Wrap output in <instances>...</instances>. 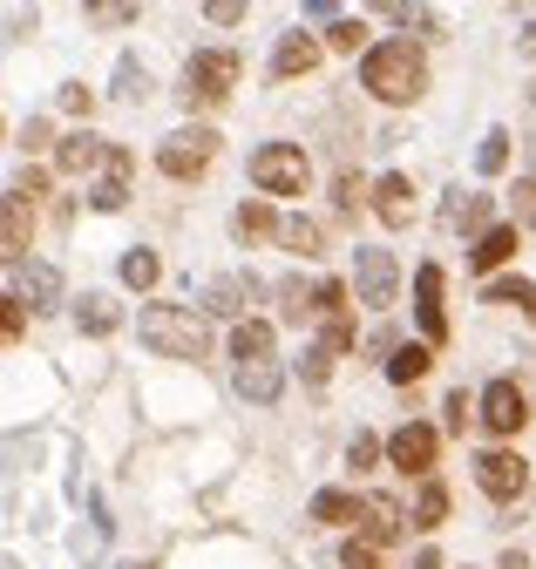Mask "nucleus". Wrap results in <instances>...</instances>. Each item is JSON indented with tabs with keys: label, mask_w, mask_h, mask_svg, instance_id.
Instances as JSON below:
<instances>
[{
	"label": "nucleus",
	"mask_w": 536,
	"mask_h": 569,
	"mask_svg": "<svg viewBox=\"0 0 536 569\" xmlns=\"http://www.w3.org/2000/svg\"><path fill=\"white\" fill-rule=\"evenodd\" d=\"M360 89L387 109H408L428 96V48L415 34H394V41H374L360 54Z\"/></svg>",
	"instance_id": "f257e3e1"
},
{
	"label": "nucleus",
	"mask_w": 536,
	"mask_h": 569,
	"mask_svg": "<svg viewBox=\"0 0 536 569\" xmlns=\"http://www.w3.org/2000/svg\"><path fill=\"white\" fill-rule=\"evenodd\" d=\"M238 82H245L238 48H197V54L183 61V76H177V96H183L190 116H218V109L231 102Z\"/></svg>",
	"instance_id": "f03ea898"
},
{
	"label": "nucleus",
	"mask_w": 536,
	"mask_h": 569,
	"mask_svg": "<svg viewBox=\"0 0 536 569\" xmlns=\"http://www.w3.org/2000/svg\"><path fill=\"white\" fill-rule=\"evenodd\" d=\"M137 339L157 352V360H205L211 352V332L190 306H143L137 312Z\"/></svg>",
	"instance_id": "7ed1b4c3"
},
{
	"label": "nucleus",
	"mask_w": 536,
	"mask_h": 569,
	"mask_svg": "<svg viewBox=\"0 0 536 569\" xmlns=\"http://www.w3.org/2000/svg\"><path fill=\"white\" fill-rule=\"evenodd\" d=\"M218 150H225V142H218L211 122H183V129H170V136L157 142V170H163L170 183H197V177L218 163Z\"/></svg>",
	"instance_id": "20e7f679"
},
{
	"label": "nucleus",
	"mask_w": 536,
	"mask_h": 569,
	"mask_svg": "<svg viewBox=\"0 0 536 569\" xmlns=\"http://www.w3.org/2000/svg\"><path fill=\"white\" fill-rule=\"evenodd\" d=\"M251 183H258L265 197H306L312 163H306L299 142H265V150H251Z\"/></svg>",
	"instance_id": "39448f33"
},
{
	"label": "nucleus",
	"mask_w": 536,
	"mask_h": 569,
	"mask_svg": "<svg viewBox=\"0 0 536 569\" xmlns=\"http://www.w3.org/2000/svg\"><path fill=\"white\" fill-rule=\"evenodd\" d=\"M354 292H360V306H374V312L394 306V292H400V264H394V251L354 244Z\"/></svg>",
	"instance_id": "423d86ee"
},
{
	"label": "nucleus",
	"mask_w": 536,
	"mask_h": 569,
	"mask_svg": "<svg viewBox=\"0 0 536 569\" xmlns=\"http://www.w3.org/2000/svg\"><path fill=\"white\" fill-rule=\"evenodd\" d=\"M387 461L400 468V475H435V461H441V435H435V427L428 420H408V427H394V435H387Z\"/></svg>",
	"instance_id": "0eeeda50"
},
{
	"label": "nucleus",
	"mask_w": 536,
	"mask_h": 569,
	"mask_svg": "<svg viewBox=\"0 0 536 569\" xmlns=\"http://www.w3.org/2000/svg\"><path fill=\"white\" fill-rule=\"evenodd\" d=\"M476 420L489 427L496 441H516L536 413H529V400H523V387H516V380H489V387H483V413H476Z\"/></svg>",
	"instance_id": "6e6552de"
},
{
	"label": "nucleus",
	"mask_w": 536,
	"mask_h": 569,
	"mask_svg": "<svg viewBox=\"0 0 536 569\" xmlns=\"http://www.w3.org/2000/svg\"><path fill=\"white\" fill-rule=\"evenodd\" d=\"M476 488L489 495V502H516V495L529 488V461L516 448H489V455H476Z\"/></svg>",
	"instance_id": "1a4fd4ad"
},
{
	"label": "nucleus",
	"mask_w": 536,
	"mask_h": 569,
	"mask_svg": "<svg viewBox=\"0 0 536 569\" xmlns=\"http://www.w3.org/2000/svg\"><path fill=\"white\" fill-rule=\"evenodd\" d=\"M258 299H265V284L251 271H225V278L205 284V312H218V319H251Z\"/></svg>",
	"instance_id": "9d476101"
},
{
	"label": "nucleus",
	"mask_w": 536,
	"mask_h": 569,
	"mask_svg": "<svg viewBox=\"0 0 536 569\" xmlns=\"http://www.w3.org/2000/svg\"><path fill=\"white\" fill-rule=\"evenodd\" d=\"M374 218H380L387 231H408V224H415V177H408V170L374 177Z\"/></svg>",
	"instance_id": "9b49d317"
},
{
	"label": "nucleus",
	"mask_w": 536,
	"mask_h": 569,
	"mask_svg": "<svg viewBox=\"0 0 536 569\" xmlns=\"http://www.w3.org/2000/svg\"><path fill=\"white\" fill-rule=\"evenodd\" d=\"M109 163V136H96V129H69L54 142V170L61 177H96Z\"/></svg>",
	"instance_id": "f8f14e48"
},
{
	"label": "nucleus",
	"mask_w": 536,
	"mask_h": 569,
	"mask_svg": "<svg viewBox=\"0 0 536 569\" xmlns=\"http://www.w3.org/2000/svg\"><path fill=\"white\" fill-rule=\"evenodd\" d=\"M441 284H448V278H441V264H421V271H415V319H421V339H428V346H441V339H448Z\"/></svg>",
	"instance_id": "ddd939ff"
},
{
	"label": "nucleus",
	"mask_w": 536,
	"mask_h": 569,
	"mask_svg": "<svg viewBox=\"0 0 536 569\" xmlns=\"http://www.w3.org/2000/svg\"><path fill=\"white\" fill-rule=\"evenodd\" d=\"M8 278H14L8 292H14L28 312H54V306H61V271H54V264H8Z\"/></svg>",
	"instance_id": "4468645a"
},
{
	"label": "nucleus",
	"mask_w": 536,
	"mask_h": 569,
	"mask_svg": "<svg viewBox=\"0 0 536 569\" xmlns=\"http://www.w3.org/2000/svg\"><path fill=\"white\" fill-rule=\"evenodd\" d=\"M489 210H496V197H483V190H448V203H441V231L483 238V231H496V224H489Z\"/></svg>",
	"instance_id": "2eb2a0df"
},
{
	"label": "nucleus",
	"mask_w": 536,
	"mask_h": 569,
	"mask_svg": "<svg viewBox=\"0 0 536 569\" xmlns=\"http://www.w3.org/2000/svg\"><path fill=\"white\" fill-rule=\"evenodd\" d=\"M319 54H326V41H312L306 28L279 34V48H272V82H299V76H312Z\"/></svg>",
	"instance_id": "dca6fc26"
},
{
	"label": "nucleus",
	"mask_w": 536,
	"mask_h": 569,
	"mask_svg": "<svg viewBox=\"0 0 536 569\" xmlns=\"http://www.w3.org/2000/svg\"><path fill=\"white\" fill-rule=\"evenodd\" d=\"M129 177H137V157H129L122 142H109V163H102L89 203H96V210H122V203H129Z\"/></svg>",
	"instance_id": "f3484780"
},
{
	"label": "nucleus",
	"mask_w": 536,
	"mask_h": 569,
	"mask_svg": "<svg viewBox=\"0 0 536 569\" xmlns=\"http://www.w3.org/2000/svg\"><path fill=\"white\" fill-rule=\"evenodd\" d=\"M28 244H34L28 197H14V190H8V203H0V258H8V264H28Z\"/></svg>",
	"instance_id": "a211bd4d"
},
{
	"label": "nucleus",
	"mask_w": 536,
	"mask_h": 569,
	"mask_svg": "<svg viewBox=\"0 0 536 569\" xmlns=\"http://www.w3.org/2000/svg\"><path fill=\"white\" fill-rule=\"evenodd\" d=\"M231 231H238V244H265V238L286 231V218L272 210V197H245V203L231 210Z\"/></svg>",
	"instance_id": "6ab92c4d"
},
{
	"label": "nucleus",
	"mask_w": 536,
	"mask_h": 569,
	"mask_svg": "<svg viewBox=\"0 0 536 569\" xmlns=\"http://www.w3.org/2000/svg\"><path fill=\"white\" fill-rule=\"evenodd\" d=\"M400 529H408V522H400V502H394V495H367V502H360V536H367L374 549H394Z\"/></svg>",
	"instance_id": "aec40b11"
},
{
	"label": "nucleus",
	"mask_w": 536,
	"mask_h": 569,
	"mask_svg": "<svg viewBox=\"0 0 536 569\" xmlns=\"http://www.w3.org/2000/svg\"><path fill=\"white\" fill-rule=\"evenodd\" d=\"M231 387L251 400V407H272L286 393V367L279 360H258V367H231Z\"/></svg>",
	"instance_id": "412c9836"
},
{
	"label": "nucleus",
	"mask_w": 536,
	"mask_h": 569,
	"mask_svg": "<svg viewBox=\"0 0 536 569\" xmlns=\"http://www.w3.org/2000/svg\"><path fill=\"white\" fill-rule=\"evenodd\" d=\"M272 346H279V332L265 326V319H238V326H231V367H258V360H272Z\"/></svg>",
	"instance_id": "4be33fe9"
},
{
	"label": "nucleus",
	"mask_w": 536,
	"mask_h": 569,
	"mask_svg": "<svg viewBox=\"0 0 536 569\" xmlns=\"http://www.w3.org/2000/svg\"><path fill=\"white\" fill-rule=\"evenodd\" d=\"M516 251H523V224H496V231H483V238H476L468 264H476V271H503Z\"/></svg>",
	"instance_id": "5701e85b"
},
{
	"label": "nucleus",
	"mask_w": 536,
	"mask_h": 569,
	"mask_svg": "<svg viewBox=\"0 0 536 569\" xmlns=\"http://www.w3.org/2000/svg\"><path fill=\"white\" fill-rule=\"evenodd\" d=\"M116 326H122V312H116L109 292H82V299H76V332H82V339H109Z\"/></svg>",
	"instance_id": "b1692460"
},
{
	"label": "nucleus",
	"mask_w": 536,
	"mask_h": 569,
	"mask_svg": "<svg viewBox=\"0 0 536 569\" xmlns=\"http://www.w3.org/2000/svg\"><path fill=\"white\" fill-rule=\"evenodd\" d=\"M306 522H319V529H340V522H360V502L347 488H319L312 502H306Z\"/></svg>",
	"instance_id": "393cba45"
},
{
	"label": "nucleus",
	"mask_w": 536,
	"mask_h": 569,
	"mask_svg": "<svg viewBox=\"0 0 536 569\" xmlns=\"http://www.w3.org/2000/svg\"><path fill=\"white\" fill-rule=\"evenodd\" d=\"M483 299H489V306H516V312L536 326V278H489Z\"/></svg>",
	"instance_id": "a878e982"
},
{
	"label": "nucleus",
	"mask_w": 536,
	"mask_h": 569,
	"mask_svg": "<svg viewBox=\"0 0 536 569\" xmlns=\"http://www.w3.org/2000/svg\"><path fill=\"white\" fill-rule=\"evenodd\" d=\"M428 367H435V346H428V339H421V346L408 339V346L387 360V380H394V387H415V380H428Z\"/></svg>",
	"instance_id": "bb28decb"
},
{
	"label": "nucleus",
	"mask_w": 536,
	"mask_h": 569,
	"mask_svg": "<svg viewBox=\"0 0 536 569\" xmlns=\"http://www.w3.org/2000/svg\"><path fill=\"white\" fill-rule=\"evenodd\" d=\"M109 96H116V102H129V109H143V102H150V68H143L137 54H122V61H116V89H109Z\"/></svg>",
	"instance_id": "cd10ccee"
},
{
	"label": "nucleus",
	"mask_w": 536,
	"mask_h": 569,
	"mask_svg": "<svg viewBox=\"0 0 536 569\" xmlns=\"http://www.w3.org/2000/svg\"><path fill=\"white\" fill-rule=\"evenodd\" d=\"M279 244H286L292 258H319V251H326V224H319V218H299V210H292L286 231H279Z\"/></svg>",
	"instance_id": "c85d7f7f"
},
{
	"label": "nucleus",
	"mask_w": 536,
	"mask_h": 569,
	"mask_svg": "<svg viewBox=\"0 0 536 569\" xmlns=\"http://www.w3.org/2000/svg\"><path fill=\"white\" fill-rule=\"evenodd\" d=\"M367 197H374V183H367L360 170H340V177H332V218H347V224H354Z\"/></svg>",
	"instance_id": "c756f323"
},
{
	"label": "nucleus",
	"mask_w": 536,
	"mask_h": 569,
	"mask_svg": "<svg viewBox=\"0 0 536 569\" xmlns=\"http://www.w3.org/2000/svg\"><path fill=\"white\" fill-rule=\"evenodd\" d=\"M116 271H122V284H129V292H150V284L163 278L157 251H143V244H137V251H122V264H116Z\"/></svg>",
	"instance_id": "7c9ffc66"
},
{
	"label": "nucleus",
	"mask_w": 536,
	"mask_h": 569,
	"mask_svg": "<svg viewBox=\"0 0 536 569\" xmlns=\"http://www.w3.org/2000/svg\"><path fill=\"white\" fill-rule=\"evenodd\" d=\"M82 14H89L96 28H137L143 0H82Z\"/></svg>",
	"instance_id": "2f4dec72"
},
{
	"label": "nucleus",
	"mask_w": 536,
	"mask_h": 569,
	"mask_svg": "<svg viewBox=\"0 0 536 569\" xmlns=\"http://www.w3.org/2000/svg\"><path fill=\"white\" fill-rule=\"evenodd\" d=\"M367 34H374L367 21H354V14H340V21H332V28H326V48H332V54H367V48H374Z\"/></svg>",
	"instance_id": "473e14b6"
},
{
	"label": "nucleus",
	"mask_w": 536,
	"mask_h": 569,
	"mask_svg": "<svg viewBox=\"0 0 536 569\" xmlns=\"http://www.w3.org/2000/svg\"><path fill=\"white\" fill-rule=\"evenodd\" d=\"M441 522H448V488L428 475L421 495H415V529H441Z\"/></svg>",
	"instance_id": "72a5a7b5"
},
{
	"label": "nucleus",
	"mask_w": 536,
	"mask_h": 569,
	"mask_svg": "<svg viewBox=\"0 0 536 569\" xmlns=\"http://www.w3.org/2000/svg\"><path fill=\"white\" fill-rule=\"evenodd\" d=\"M354 339H360V326H354V306H340V312H326V319H319V346H332V352H354Z\"/></svg>",
	"instance_id": "f704fd0d"
},
{
	"label": "nucleus",
	"mask_w": 536,
	"mask_h": 569,
	"mask_svg": "<svg viewBox=\"0 0 536 569\" xmlns=\"http://www.w3.org/2000/svg\"><path fill=\"white\" fill-rule=\"evenodd\" d=\"M332 360H340V352H332V346H319V339H312V346L299 352V380H306V387L319 393V387L332 380Z\"/></svg>",
	"instance_id": "c9c22d12"
},
{
	"label": "nucleus",
	"mask_w": 536,
	"mask_h": 569,
	"mask_svg": "<svg viewBox=\"0 0 536 569\" xmlns=\"http://www.w3.org/2000/svg\"><path fill=\"white\" fill-rule=\"evenodd\" d=\"M476 413H483V393H468V387H455V393L441 400V427H448V435H461Z\"/></svg>",
	"instance_id": "e433bc0d"
},
{
	"label": "nucleus",
	"mask_w": 536,
	"mask_h": 569,
	"mask_svg": "<svg viewBox=\"0 0 536 569\" xmlns=\"http://www.w3.org/2000/svg\"><path fill=\"white\" fill-rule=\"evenodd\" d=\"M509 142H516L509 129H489V136H483V150H476V170H483V177H503V170H509Z\"/></svg>",
	"instance_id": "4c0bfd02"
},
{
	"label": "nucleus",
	"mask_w": 536,
	"mask_h": 569,
	"mask_svg": "<svg viewBox=\"0 0 536 569\" xmlns=\"http://www.w3.org/2000/svg\"><path fill=\"white\" fill-rule=\"evenodd\" d=\"M509 224H523V231H536V170L509 183Z\"/></svg>",
	"instance_id": "58836bf2"
},
{
	"label": "nucleus",
	"mask_w": 536,
	"mask_h": 569,
	"mask_svg": "<svg viewBox=\"0 0 536 569\" xmlns=\"http://www.w3.org/2000/svg\"><path fill=\"white\" fill-rule=\"evenodd\" d=\"M54 109L89 122V116H96V89H89V82H61V89H54Z\"/></svg>",
	"instance_id": "ea45409f"
},
{
	"label": "nucleus",
	"mask_w": 536,
	"mask_h": 569,
	"mask_svg": "<svg viewBox=\"0 0 536 569\" xmlns=\"http://www.w3.org/2000/svg\"><path fill=\"white\" fill-rule=\"evenodd\" d=\"M279 306H286V326H306V319H312V284L286 278V284H279Z\"/></svg>",
	"instance_id": "a19ab883"
},
{
	"label": "nucleus",
	"mask_w": 536,
	"mask_h": 569,
	"mask_svg": "<svg viewBox=\"0 0 536 569\" xmlns=\"http://www.w3.org/2000/svg\"><path fill=\"white\" fill-rule=\"evenodd\" d=\"M380 455H387V441H380V435H354V441H347V468H354V475L380 468Z\"/></svg>",
	"instance_id": "79ce46f5"
},
{
	"label": "nucleus",
	"mask_w": 536,
	"mask_h": 569,
	"mask_svg": "<svg viewBox=\"0 0 536 569\" xmlns=\"http://www.w3.org/2000/svg\"><path fill=\"white\" fill-rule=\"evenodd\" d=\"M354 292H347V278H319L312 284V319H326V312H340Z\"/></svg>",
	"instance_id": "37998d69"
},
{
	"label": "nucleus",
	"mask_w": 536,
	"mask_h": 569,
	"mask_svg": "<svg viewBox=\"0 0 536 569\" xmlns=\"http://www.w3.org/2000/svg\"><path fill=\"white\" fill-rule=\"evenodd\" d=\"M0 332H8V346H21V332H28V306L8 292V299H0Z\"/></svg>",
	"instance_id": "c03bdc74"
},
{
	"label": "nucleus",
	"mask_w": 536,
	"mask_h": 569,
	"mask_svg": "<svg viewBox=\"0 0 536 569\" xmlns=\"http://www.w3.org/2000/svg\"><path fill=\"white\" fill-rule=\"evenodd\" d=\"M374 562H380V549H374L367 536H354V542L340 549V569H374Z\"/></svg>",
	"instance_id": "a18cd8bd"
},
{
	"label": "nucleus",
	"mask_w": 536,
	"mask_h": 569,
	"mask_svg": "<svg viewBox=\"0 0 536 569\" xmlns=\"http://www.w3.org/2000/svg\"><path fill=\"white\" fill-rule=\"evenodd\" d=\"M205 21L211 28H238L245 21V0H205Z\"/></svg>",
	"instance_id": "49530a36"
},
{
	"label": "nucleus",
	"mask_w": 536,
	"mask_h": 569,
	"mask_svg": "<svg viewBox=\"0 0 536 569\" xmlns=\"http://www.w3.org/2000/svg\"><path fill=\"white\" fill-rule=\"evenodd\" d=\"M14 197H28V203L48 197V170H21V177H14Z\"/></svg>",
	"instance_id": "de8ad7c7"
},
{
	"label": "nucleus",
	"mask_w": 536,
	"mask_h": 569,
	"mask_svg": "<svg viewBox=\"0 0 536 569\" xmlns=\"http://www.w3.org/2000/svg\"><path fill=\"white\" fill-rule=\"evenodd\" d=\"M367 8H374L380 21H400V28H408V14H415V8H408V0H367Z\"/></svg>",
	"instance_id": "09e8293b"
},
{
	"label": "nucleus",
	"mask_w": 536,
	"mask_h": 569,
	"mask_svg": "<svg viewBox=\"0 0 536 569\" xmlns=\"http://www.w3.org/2000/svg\"><path fill=\"white\" fill-rule=\"evenodd\" d=\"M306 14H312V21H326V28H332V21H340V0H306Z\"/></svg>",
	"instance_id": "8fccbe9b"
},
{
	"label": "nucleus",
	"mask_w": 536,
	"mask_h": 569,
	"mask_svg": "<svg viewBox=\"0 0 536 569\" xmlns=\"http://www.w3.org/2000/svg\"><path fill=\"white\" fill-rule=\"evenodd\" d=\"M21 150H48V122H28L21 129Z\"/></svg>",
	"instance_id": "3c124183"
},
{
	"label": "nucleus",
	"mask_w": 536,
	"mask_h": 569,
	"mask_svg": "<svg viewBox=\"0 0 536 569\" xmlns=\"http://www.w3.org/2000/svg\"><path fill=\"white\" fill-rule=\"evenodd\" d=\"M516 54H523V61H536V21H529V28L516 34Z\"/></svg>",
	"instance_id": "603ef678"
},
{
	"label": "nucleus",
	"mask_w": 536,
	"mask_h": 569,
	"mask_svg": "<svg viewBox=\"0 0 536 569\" xmlns=\"http://www.w3.org/2000/svg\"><path fill=\"white\" fill-rule=\"evenodd\" d=\"M408 569H441V549H421V556H415Z\"/></svg>",
	"instance_id": "864d4df0"
},
{
	"label": "nucleus",
	"mask_w": 536,
	"mask_h": 569,
	"mask_svg": "<svg viewBox=\"0 0 536 569\" xmlns=\"http://www.w3.org/2000/svg\"><path fill=\"white\" fill-rule=\"evenodd\" d=\"M529 122H536V82H529Z\"/></svg>",
	"instance_id": "5fc2aeb1"
},
{
	"label": "nucleus",
	"mask_w": 536,
	"mask_h": 569,
	"mask_svg": "<svg viewBox=\"0 0 536 569\" xmlns=\"http://www.w3.org/2000/svg\"><path fill=\"white\" fill-rule=\"evenodd\" d=\"M523 360H529V367H536V352H523Z\"/></svg>",
	"instance_id": "6e6d98bb"
},
{
	"label": "nucleus",
	"mask_w": 536,
	"mask_h": 569,
	"mask_svg": "<svg viewBox=\"0 0 536 569\" xmlns=\"http://www.w3.org/2000/svg\"><path fill=\"white\" fill-rule=\"evenodd\" d=\"M523 8H536V0H523Z\"/></svg>",
	"instance_id": "4d7b16f0"
}]
</instances>
